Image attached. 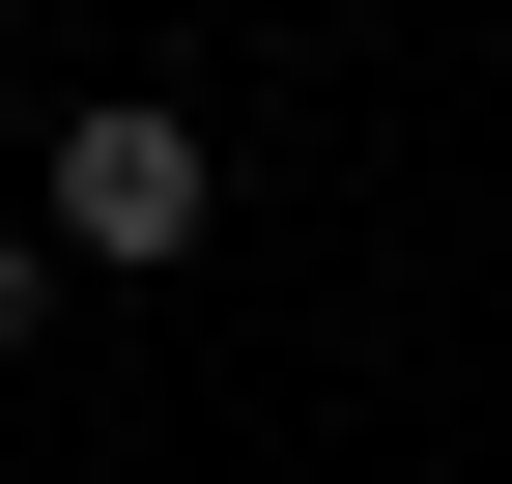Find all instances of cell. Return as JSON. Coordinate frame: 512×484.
<instances>
[{"label": "cell", "instance_id": "obj_1", "mask_svg": "<svg viewBox=\"0 0 512 484\" xmlns=\"http://www.w3.org/2000/svg\"><path fill=\"white\" fill-rule=\"evenodd\" d=\"M29 228H57V257H114V285H171V257L228 228V143H200L171 86H86V114L29 143Z\"/></svg>", "mask_w": 512, "mask_h": 484}, {"label": "cell", "instance_id": "obj_2", "mask_svg": "<svg viewBox=\"0 0 512 484\" xmlns=\"http://www.w3.org/2000/svg\"><path fill=\"white\" fill-rule=\"evenodd\" d=\"M57 285H86V257H57V228H0V342H57Z\"/></svg>", "mask_w": 512, "mask_h": 484}, {"label": "cell", "instance_id": "obj_3", "mask_svg": "<svg viewBox=\"0 0 512 484\" xmlns=\"http://www.w3.org/2000/svg\"><path fill=\"white\" fill-rule=\"evenodd\" d=\"M484 228H512V171H484Z\"/></svg>", "mask_w": 512, "mask_h": 484}]
</instances>
